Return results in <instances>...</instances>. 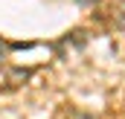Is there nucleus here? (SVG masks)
<instances>
[{
  "label": "nucleus",
  "mask_w": 125,
  "mask_h": 119,
  "mask_svg": "<svg viewBox=\"0 0 125 119\" xmlns=\"http://www.w3.org/2000/svg\"><path fill=\"white\" fill-rule=\"evenodd\" d=\"M3 58H6V44L0 41V64H3Z\"/></svg>",
  "instance_id": "nucleus-1"
}]
</instances>
